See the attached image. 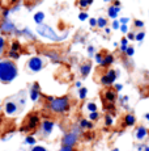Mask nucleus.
Wrapping results in <instances>:
<instances>
[{"mask_svg":"<svg viewBox=\"0 0 149 151\" xmlns=\"http://www.w3.org/2000/svg\"><path fill=\"white\" fill-rule=\"evenodd\" d=\"M105 125H106V126H109V127L114 125L113 114H110V113H106V114H105Z\"/></svg>","mask_w":149,"mask_h":151,"instance_id":"nucleus-21","label":"nucleus"},{"mask_svg":"<svg viewBox=\"0 0 149 151\" xmlns=\"http://www.w3.org/2000/svg\"><path fill=\"white\" fill-rule=\"evenodd\" d=\"M119 12H120V7H118V5L111 4L110 7L107 8L109 17H110V19H113V20H116V17L119 16Z\"/></svg>","mask_w":149,"mask_h":151,"instance_id":"nucleus-15","label":"nucleus"},{"mask_svg":"<svg viewBox=\"0 0 149 151\" xmlns=\"http://www.w3.org/2000/svg\"><path fill=\"white\" fill-rule=\"evenodd\" d=\"M144 118L147 120V122H148V125H149V112H148V113H145V114H144Z\"/></svg>","mask_w":149,"mask_h":151,"instance_id":"nucleus-49","label":"nucleus"},{"mask_svg":"<svg viewBox=\"0 0 149 151\" xmlns=\"http://www.w3.org/2000/svg\"><path fill=\"white\" fill-rule=\"evenodd\" d=\"M0 29H1V32H4V33H20L21 34V32L16 30V27L13 25V22L11 21V20H8L7 17H4V20H3V22L0 24Z\"/></svg>","mask_w":149,"mask_h":151,"instance_id":"nucleus-9","label":"nucleus"},{"mask_svg":"<svg viewBox=\"0 0 149 151\" xmlns=\"http://www.w3.org/2000/svg\"><path fill=\"white\" fill-rule=\"evenodd\" d=\"M41 130H42V133H43V135L45 137H47V135H50L51 133H53V130H54V126H55V122L54 121H51V120H45L43 122H41Z\"/></svg>","mask_w":149,"mask_h":151,"instance_id":"nucleus-12","label":"nucleus"},{"mask_svg":"<svg viewBox=\"0 0 149 151\" xmlns=\"http://www.w3.org/2000/svg\"><path fill=\"white\" fill-rule=\"evenodd\" d=\"M148 137H149V130L147 126H144V125L136 126V130H135V139H136L137 142H144Z\"/></svg>","mask_w":149,"mask_h":151,"instance_id":"nucleus-8","label":"nucleus"},{"mask_svg":"<svg viewBox=\"0 0 149 151\" xmlns=\"http://www.w3.org/2000/svg\"><path fill=\"white\" fill-rule=\"evenodd\" d=\"M119 22L120 24H128V22H130V17H120Z\"/></svg>","mask_w":149,"mask_h":151,"instance_id":"nucleus-43","label":"nucleus"},{"mask_svg":"<svg viewBox=\"0 0 149 151\" xmlns=\"http://www.w3.org/2000/svg\"><path fill=\"white\" fill-rule=\"evenodd\" d=\"M111 151H119V149H116V147H115V149H113Z\"/></svg>","mask_w":149,"mask_h":151,"instance_id":"nucleus-55","label":"nucleus"},{"mask_svg":"<svg viewBox=\"0 0 149 151\" xmlns=\"http://www.w3.org/2000/svg\"><path fill=\"white\" fill-rule=\"evenodd\" d=\"M88 96V88L87 87H81V88H79V99L80 100H85Z\"/></svg>","mask_w":149,"mask_h":151,"instance_id":"nucleus-23","label":"nucleus"},{"mask_svg":"<svg viewBox=\"0 0 149 151\" xmlns=\"http://www.w3.org/2000/svg\"><path fill=\"white\" fill-rule=\"evenodd\" d=\"M43 20H45V13L43 12H37L35 14H34V21H35L37 25L42 24V22H43Z\"/></svg>","mask_w":149,"mask_h":151,"instance_id":"nucleus-19","label":"nucleus"},{"mask_svg":"<svg viewBox=\"0 0 149 151\" xmlns=\"http://www.w3.org/2000/svg\"><path fill=\"white\" fill-rule=\"evenodd\" d=\"M144 38H145V32H143V30L137 32L136 36H135V41H137V42H143Z\"/></svg>","mask_w":149,"mask_h":151,"instance_id":"nucleus-26","label":"nucleus"},{"mask_svg":"<svg viewBox=\"0 0 149 151\" xmlns=\"http://www.w3.org/2000/svg\"><path fill=\"white\" fill-rule=\"evenodd\" d=\"M135 36H136V33H133V32H128L127 33L128 41H135Z\"/></svg>","mask_w":149,"mask_h":151,"instance_id":"nucleus-41","label":"nucleus"},{"mask_svg":"<svg viewBox=\"0 0 149 151\" xmlns=\"http://www.w3.org/2000/svg\"><path fill=\"white\" fill-rule=\"evenodd\" d=\"M29 96L31 99V101H38L39 97L42 96V92H41V87H39L38 83H33V86L30 87V91H29Z\"/></svg>","mask_w":149,"mask_h":151,"instance_id":"nucleus-11","label":"nucleus"},{"mask_svg":"<svg viewBox=\"0 0 149 151\" xmlns=\"http://www.w3.org/2000/svg\"><path fill=\"white\" fill-rule=\"evenodd\" d=\"M37 33H38L41 37H43V38H47V40L54 41V42L63 41V40L67 37V34H64L63 37L58 36V34L55 33V30H54L50 25H46V24H43V22L39 24V25H37Z\"/></svg>","mask_w":149,"mask_h":151,"instance_id":"nucleus-2","label":"nucleus"},{"mask_svg":"<svg viewBox=\"0 0 149 151\" xmlns=\"http://www.w3.org/2000/svg\"><path fill=\"white\" fill-rule=\"evenodd\" d=\"M0 108H1V106H0Z\"/></svg>","mask_w":149,"mask_h":151,"instance_id":"nucleus-59","label":"nucleus"},{"mask_svg":"<svg viewBox=\"0 0 149 151\" xmlns=\"http://www.w3.org/2000/svg\"><path fill=\"white\" fill-rule=\"evenodd\" d=\"M12 1H16V0H12Z\"/></svg>","mask_w":149,"mask_h":151,"instance_id":"nucleus-57","label":"nucleus"},{"mask_svg":"<svg viewBox=\"0 0 149 151\" xmlns=\"http://www.w3.org/2000/svg\"><path fill=\"white\" fill-rule=\"evenodd\" d=\"M88 3H89V5H90L92 3H93V0H88Z\"/></svg>","mask_w":149,"mask_h":151,"instance_id":"nucleus-54","label":"nucleus"},{"mask_svg":"<svg viewBox=\"0 0 149 151\" xmlns=\"http://www.w3.org/2000/svg\"><path fill=\"white\" fill-rule=\"evenodd\" d=\"M136 116L133 113H126L124 117H123V124L122 126L123 127H132L136 125Z\"/></svg>","mask_w":149,"mask_h":151,"instance_id":"nucleus-13","label":"nucleus"},{"mask_svg":"<svg viewBox=\"0 0 149 151\" xmlns=\"http://www.w3.org/2000/svg\"><path fill=\"white\" fill-rule=\"evenodd\" d=\"M74 86L77 87V88H81V82H76V84Z\"/></svg>","mask_w":149,"mask_h":151,"instance_id":"nucleus-52","label":"nucleus"},{"mask_svg":"<svg viewBox=\"0 0 149 151\" xmlns=\"http://www.w3.org/2000/svg\"><path fill=\"white\" fill-rule=\"evenodd\" d=\"M97 27L101 29H105L107 27V20H106L105 17H98V19H97Z\"/></svg>","mask_w":149,"mask_h":151,"instance_id":"nucleus-24","label":"nucleus"},{"mask_svg":"<svg viewBox=\"0 0 149 151\" xmlns=\"http://www.w3.org/2000/svg\"><path fill=\"white\" fill-rule=\"evenodd\" d=\"M30 151H47V149L45 146H33V149Z\"/></svg>","mask_w":149,"mask_h":151,"instance_id":"nucleus-37","label":"nucleus"},{"mask_svg":"<svg viewBox=\"0 0 149 151\" xmlns=\"http://www.w3.org/2000/svg\"><path fill=\"white\" fill-rule=\"evenodd\" d=\"M104 1H106V3H109V1H111V0H104Z\"/></svg>","mask_w":149,"mask_h":151,"instance_id":"nucleus-56","label":"nucleus"},{"mask_svg":"<svg viewBox=\"0 0 149 151\" xmlns=\"http://www.w3.org/2000/svg\"><path fill=\"white\" fill-rule=\"evenodd\" d=\"M133 25H135V28H137V29H143L144 28V21H143V20L136 19L133 21Z\"/></svg>","mask_w":149,"mask_h":151,"instance_id":"nucleus-32","label":"nucleus"},{"mask_svg":"<svg viewBox=\"0 0 149 151\" xmlns=\"http://www.w3.org/2000/svg\"><path fill=\"white\" fill-rule=\"evenodd\" d=\"M87 109L89 110V112H96L97 109V105H96V103H93V101H90V103H88L87 104Z\"/></svg>","mask_w":149,"mask_h":151,"instance_id":"nucleus-30","label":"nucleus"},{"mask_svg":"<svg viewBox=\"0 0 149 151\" xmlns=\"http://www.w3.org/2000/svg\"><path fill=\"white\" fill-rule=\"evenodd\" d=\"M4 110H5V113H7L8 116H13L15 113L17 112V105H16V103H13V101H9L8 100L7 103H5V105H4Z\"/></svg>","mask_w":149,"mask_h":151,"instance_id":"nucleus-14","label":"nucleus"},{"mask_svg":"<svg viewBox=\"0 0 149 151\" xmlns=\"http://www.w3.org/2000/svg\"><path fill=\"white\" fill-rule=\"evenodd\" d=\"M148 13H149V11H148Z\"/></svg>","mask_w":149,"mask_h":151,"instance_id":"nucleus-58","label":"nucleus"},{"mask_svg":"<svg viewBox=\"0 0 149 151\" xmlns=\"http://www.w3.org/2000/svg\"><path fill=\"white\" fill-rule=\"evenodd\" d=\"M115 62V58H114V55L113 54H106V55H104V62H102V67H110L113 63Z\"/></svg>","mask_w":149,"mask_h":151,"instance_id":"nucleus-16","label":"nucleus"},{"mask_svg":"<svg viewBox=\"0 0 149 151\" xmlns=\"http://www.w3.org/2000/svg\"><path fill=\"white\" fill-rule=\"evenodd\" d=\"M144 149H145V145H143L140 142V145H137V151H144Z\"/></svg>","mask_w":149,"mask_h":151,"instance_id":"nucleus-48","label":"nucleus"},{"mask_svg":"<svg viewBox=\"0 0 149 151\" xmlns=\"http://www.w3.org/2000/svg\"><path fill=\"white\" fill-rule=\"evenodd\" d=\"M21 50V45H20L18 41H13L12 45H11V50L9 51H16V53H20Z\"/></svg>","mask_w":149,"mask_h":151,"instance_id":"nucleus-25","label":"nucleus"},{"mask_svg":"<svg viewBox=\"0 0 149 151\" xmlns=\"http://www.w3.org/2000/svg\"><path fill=\"white\" fill-rule=\"evenodd\" d=\"M59 151H74V150H73V147H70V146H62Z\"/></svg>","mask_w":149,"mask_h":151,"instance_id":"nucleus-44","label":"nucleus"},{"mask_svg":"<svg viewBox=\"0 0 149 151\" xmlns=\"http://www.w3.org/2000/svg\"><path fill=\"white\" fill-rule=\"evenodd\" d=\"M111 28H113L114 30H118V29L120 28V22H119V20H113V24H111Z\"/></svg>","mask_w":149,"mask_h":151,"instance_id":"nucleus-34","label":"nucleus"},{"mask_svg":"<svg viewBox=\"0 0 149 151\" xmlns=\"http://www.w3.org/2000/svg\"><path fill=\"white\" fill-rule=\"evenodd\" d=\"M94 54H96V49H94L93 46H88V55L92 58Z\"/></svg>","mask_w":149,"mask_h":151,"instance_id":"nucleus-36","label":"nucleus"},{"mask_svg":"<svg viewBox=\"0 0 149 151\" xmlns=\"http://www.w3.org/2000/svg\"><path fill=\"white\" fill-rule=\"evenodd\" d=\"M39 124H41V120H39L38 116L34 114V113H30L26 117V120H25L24 126L20 129V132H31V130L35 129Z\"/></svg>","mask_w":149,"mask_h":151,"instance_id":"nucleus-6","label":"nucleus"},{"mask_svg":"<svg viewBox=\"0 0 149 151\" xmlns=\"http://www.w3.org/2000/svg\"><path fill=\"white\" fill-rule=\"evenodd\" d=\"M35 138L33 137V134H29V135H26L25 137V141H24V143L25 145H28V146H35Z\"/></svg>","mask_w":149,"mask_h":151,"instance_id":"nucleus-20","label":"nucleus"},{"mask_svg":"<svg viewBox=\"0 0 149 151\" xmlns=\"http://www.w3.org/2000/svg\"><path fill=\"white\" fill-rule=\"evenodd\" d=\"M124 54L127 55L128 58H132L135 55V47H133V46H131V45H128V47H127V50H126Z\"/></svg>","mask_w":149,"mask_h":151,"instance_id":"nucleus-28","label":"nucleus"},{"mask_svg":"<svg viewBox=\"0 0 149 151\" xmlns=\"http://www.w3.org/2000/svg\"><path fill=\"white\" fill-rule=\"evenodd\" d=\"M71 106V101L68 96H62V97H56L54 99L51 103H48V108L50 110L55 113H65L68 112Z\"/></svg>","mask_w":149,"mask_h":151,"instance_id":"nucleus-3","label":"nucleus"},{"mask_svg":"<svg viewBox=\"0 0 149 151\" xmlns=\"http://www.w3.org/2000/svg\"><path fill=\"white\" fill-rule=\"evenodd\" d=\"M120 45H126V46H128V45H130V41H128V38H127V37H124V38H122V40H120Z\"/></svg>","mask_w":149,"mask_h":151,"instance_id":"nucleus-45","label":"nucleus"},{"mask_svg":"<svg viewBox=\"0 0 149 151\" xmlns=\"http://www.w3.org/2000/svg\"><path fill=\"white\" fill-rule=\"evenodd\" d=\"M92 71V63L90 62H85L81 65V67H80V74L82 75V76H88V75L90 74Z\"/></svg>","mask_w":149,"mask_h":151,"instance_id":"nucleus-17","label":"nucleus"},{"mask_svg":"<svg viewBox=\"0 0 149 151\" xmlns=\"http://www.w3.org/2000/svg\"><path fill=\"white\" fill-rule=\"evenodd\" d=\"M114 5H118V7H120V1H119V0H114Z\"/></svg>","mask_w":149,"mask_h":151,"instance_id":"nucleus-51","label":"nucleus"},{"mask_svg":"<svg viewBox=\"0 0 149 151\" xmlns=\"http://www.w3.org/2000/svg\"><path fill=\"white\" fill-rule=\"evenodd\" d=\"M114 88H115V91H116V92H122V89H123V84H122V83H115V84H114Z\"/></svg>","mask_w":149,"mask_h":151,"instance_id":"nucleus-40","label":"nucleus"},{"mask_svg":"<svg viewBox=\"0 0 149 151\" xmlns=\"http://www.w3.org/2000/svg\"><path fill=\"white\" fill-rule=\"evenodd\" d=\"M9 58H12V59H18V58H20V53H16V51H9Z\"/></svg>","mask_w":149,"mask_h":151,"instance_id":"nucleus-38","label":"nucleus"},{"mask_svg":"<svg viewBox=\"0 0 149 151\" xmlns=\"http://www.w3.org/2000/svg\"><path fill=\"white\" fill-rule=\"evenodd\" d=\"M116 99H118V92L115 91V88L107 87V88L104 91V100H105V103H115Z\"/></svg>","mask_w":149,"mask_h":151,"instance_id":"nucleus-10","label":"nucleus"},{"mask_svg":"<svg viewBox=\"0 0 149 151\" xmlns=\"http://www.w3.org/2000/svg\"><path fill=\"white\" fill-rule=\"evenodd\" d=\"M28 67L33 72H39L43 68V60H42L41 57H31L28 60Z\"/></svg>","mask_w":149,"mask_h":151,"instance_id":"nucleus-7","label":"nucleus"},{"mask_svg":"<svg viewBox=\"0 0 149 151\" xmlns=\"http://www.w3.org/2000/svg\"><path fill=\"white\" fill-rule=\"evenodd\" d=\"M99 118V113H98V110H96V112H90L89 113V120L90 121H97Z\"/></svg>","mask_w":149,"mask_h":151,"instance_id":"nucleus-29","label":"nucleus"},{"mask_svg":"<svg viewBox=\"0 0 149 151\" xmlns=\"http://www.w3.org/2000/svg\"><path fill=\"white\" fill-rule=\"evenodd\" d=\"M94 60H96L97 65L101 66L102 62H104V55H102L101 53H96V54H94Z\"/></svg>","mask_w":149,"mask_h":151,"instance_id":"nucleus-27","label":"nucleus"},{"mask_svg":"<svg viewBox=\"0 0 149 151\" xmlns=\"http://www.w3.org/2000/svg\"><path fill=\"white\" fill-rule=\"evenodd\" d=\"M89 24H90V27H97V19H90L89 20Z\"/></svg>","mask_w":149,"mask_h":151,"instance_id":"nucleus-47","label":"nucleus"},{"mask_svg":"<svg viewBox=\"0 0 149 151\" xmlns=\"http://www.w3.org/2000/svg\"><path fill=\"white\" fill-rule=\"evenodd\" d=\"M18 70L13 60H0V82L3 84H9L17 78Z\"/></svg>","mask_w":149,"mask_h":151,"instance_id":"nucleus-1","label":"nucleus"},{"mask_svg":"<svg viewBox=\"0 0 149 151\" xmlns=\"http://www.w3.org/2000/svg\"><path fill=\"white\" fill-rule=\"evenodd\" d=\"M87 19H88V13L87 12H81L79 14V20H80V21H85Z\"/></svg>","mask_w":149,"mask_h":151,"instance_id":"nucleus-39","label":"nucleus"},{"mask_svg":"<svg viewBox=\"0 0 149 151\" xmlns=\"http://www.w3.org/2000/svg\"><path fill=\"white\" fill-rule=\"evenodd\" d=\"M105 33H106V34H110V33H111V29L106 27V28H105Z\"/></svg>","mask_w":149,"mask_h":151,"instance_id":"nucleus-50","label":"nucleus"},{"mask_svg":"<svg viewBox=\"0 0 149 151\" xmlns=\"http://www.w3.org/2000/svg\"><path fill=\"white\" fill-rule=\"evenodd\" d=\"M119 30L122 32L123 34H127L128 32H130V29H128V24H120V28Z\"/></svg>","mask_w":149,"mask_h":151,"instance_id":"nucleus-33","label":"nucleus"},{"mask_svg":"<svg viewBox=\"0 0 149 151\" xmlns=\"http://www.w3.org/2000/svg\"><path fill=\"white\" fill-rule=\"evenodd\" d=\"M4 46H5V40L0 36V55L3 54V50H4Z\"/></svg>","mask_w":149,"mask_h":151,"instance_id":"nucleus-35","label":"nucleus"},{"mask_svg":"<svg viewBox=\"0 0 149 151\" xmlns=\"http://www.w3.org/2000/svg\"><path fill=\"white\" fill-rule=\"evenodd\" d=\"M84 134V137L87 138V139H92V138H94V134L93 133H82Z\"/></svg>","mask_w":149,"mask_h":151,"instance_id":"nucleus-46","label":"nucleus"},{"mask_svg":"<svg viewBox=\"0 0 149 151\" xmlns=\"http://www.w3.org/2000/svg\"><path fill=\"white\" fill-rule=\"evenodd\" d=\"M79 126L81 127L82 130H84V129L92 130V129L94 127V124H93V121H90V120H85V118H82V120H80Z\"/></svg>","mask_w":149,"mask_h":151,"instance_id":"nucleus-18","label":"nucleus"},{"mask_svg":"<svg viewBox=\"0 0 149 151\" xmlns=\"http://www.w3.org/2000/svg\"><path fill=\"white\" fill-rule=\"evenodd\" d=\"M144 151H149V145H147V146H145V149H144Z\"/></svg>","mask_w":149,"mask_h":151,"instance_id":"nucleus-53","label":"nucleus"},{"mask_svg":"<svg viewBox=\"0 0 149 151\" xmlns=\"http://www.w3.org/2000/svg\"><path fill=\"white\" fill-rule=\"evenodd\" d=\"M21 34H25V36H26V37H29L30 40H35V37L33 36V33H31V32H30L28 28H25L24 30H21Z\"/></svg>","mask_w":149,"mask_h":151,"instance_id":"nucleus-31","label":"nucleus"},{"mask_svg":"<svg viewBox=\"0 0 149 151\" xmlns=\"http://www.w3.org/2000/svg\"><path fill=\"white\" fill-rule=\"evenodd\" d=\"M118 76H119V74H118V71H116V70L109 68L107 71H106L105 74L101 76L99 82H101V84H102V86H105V87H111V86H114V84H115Z\"/></svg>","mask_w":149,"mask_h":151,"instance_id":"nucleus-5","label":"nucleus"},{"mask_svg":"<svg viewBox=\"0 0 149 151\" xmlns=\"http://www.w3.org/2000/svg\"><path fill=\"white\" fill-rule=\"evenodd\" d=\"M81 127L77 125V126H74L73 130H71V132L65 133L64 135H63L62 138V146H70V147H73L74 145L77 143V141H79V137L80 134H81Z\"/></svg>","mask_w":149,"mask_h":151,"instance_id":"nucleus-4","label":"nucleus"},{"mask_svg":"<svg viewBox=\"0 0 149 151\" xmlns=\"http://www.w3.org/2000/svg\"><path fill=\"white\" fill-rule=\"evenodd\" d=\"M79 4H80V7L81 8H87L88 5H89V3H88V0H80Z\"/></svg>","mask_w":149,"mask_h":151,"instance_id":"nucleus-42","label":"nucleus"},{"mask_svg":"<svg viewBox=\"0 0 149 151\" xmlns=\"http://www.w3.org/2000/svg\"><path fill=\"white\" fill-rule=\"evenodd\" d=\"M45 55L50 58L51 60H54V62H59V60H60L59 55L56 54V53H54V51H51V53H50V51H45Z\"/></svg>","mask_w":149,"mask_h":151,"instance_id":"nucleus-22","label":"nucleus"}]
</instances>
